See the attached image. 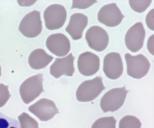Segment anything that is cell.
Instances as JSON below:
<instances>
[{"label":"cell","mask_w":154,"mask_h":128,"mask_svg":"<svg viewBox=\"0 0 154 128\" xmlns=\"http://www.w3.org/2000/svg\"><path fill=\"white\" fill-rule=\"evenodd\" d=\"M8 88V86L0 84V108L5 105L11 97Z\"/></svg>","instance_id":"22"},{"label":"cell","mask_w":154,"mask_h":128,"mask_svg":"<svg viewBox=\"0 0 154 128\" xmlns=\"http://www.w3.org/2000/svg\"><path fill=\"white\" fill-rule=\"evenodd\" d=\"M105 89L102 78L100 76L92 80H85L80 85L77 90V99L81 102L92 101Z\"/></svg>","instance_id":"1"},{"label":"cell","mask_w":154,"mask_h":128,"mask_svg":"<svg viewBox=\"0 0 154 128\" xmlns=\"http://www.w3.org/2000/svg\"><path fill=\"white\" fill-rule=\"evenodd\" d=\"M2 75V68L1 65H0V77H1Z\"/></svg>","instance_id":"25"},{"label":"cell","mask_w":154,"mask_h":128,"mask_svg":"<svg viewBox=\"0 0 154 128\" xmlns=\"http://www.w3.org/2000/svg\"><path fill=\"white\" fill-rule=\"evenodd\" d=\"M54 58L44 50L38 49L33 51L30 54L28 58V63L32 69L39 70L45 68Z\"/></svg>","instance_id":"16"},{"label":"cell","mask_w":154,"mask_h":128,"mask_svg":"<svg viewBox=\"0 0 154 128\" xmlns=\"http://www.w3.org/2000/svg\"><path fill=\"white\" fill-rule=\"evenodd\" d=\"M20 128H39L36 121L28 114L24 112L18 117Z\"/></svg>","instance_id":"19"},{"label":"cell","mask_w":154,"mask_h":128,"mask_svg":"<svg viewBox=\"0 0 154 128\" xmlns=\"http://www.w3.org/2000/svg\"><path fill=\"white\" fill-rule=\"evenodd\" d=\"M47 48L57 56L64 57L70 50V42L68 38L62 33L52 34L48 38L46 41Z\"/></svg>","instance_id":"12"},{"label":"cell","mask_w":154,"mask_h":128,"mask_svg":"<svg viewBox=\"0 0 154 128\" xmlns=\"http://www.w3.org/2000/svg\"><path fill=\"white\" fill-rule=\"evenodd\" d=\"M130 6L135 11L141 13L150 6L152 1H129Z\"/></svg>","instance_id":"21"},{"label":"cell","mask_w":154,"mask_h":128,"mask_svg":"<svg viewBox=\"0 0 154 128\" xmlns=\"http://www.w3.org/2000/svg\"><path fill=\"white\" fill-rule=\"evenodd\" d=\"M78 65L81 74L85 76H91L99 71L100 60L97 55L90 52H86L79 55Z\"/></svg>","instance_id":"13"},{"label":"cell","mask_w":154,"mask_h":128,"mask_svg":"<svg viewBox=\"0 0 154 128\" xmlns=\"http://www.w3.org/2000/svg\"><path fill=\"white\" fill-rule=\"evenodd\" d=\"M40 12L33 11L24 17L19 27V30L24 36L34 38L39 35L42 30Z\"/></svg>","instance_id":"6"},{"label":"cell","mask_w":154,"mask_h":128,"mask_svg":"<svg viewBox=\"0 0 154 128\" xmlns=\"http://www.w3.org/2000/svg\"><path fill=\"white\" fill-rule=\"evenodd\" d=\"M146 31L142 23L138 22L129 28L125 37L127 48L132 52H137L143 46Z\"/></svg>","instance_id":"10"},{"label":"cell","mask_w":154,"mask_h":128,"mask_svg":"<svg viewBox=\"0 0 154 128\" xmlns=\"http://www.w3.org/2000/svg\"><path fill=\"white\" fill-rule=\"evenodd\" d=\"M116 123L113 117L101 118L94 123L91 128H116Z\"/></svg>","instance_id":"18"},{"label":"cell","mask_w":154,"mask_h":128,"mask_svg":"<svg viewBox=\"0 0 154 128\" xmlns=\"http://www.w3.org/2000/svg\"><path fill=\"white\" fill-rule=\"evenodd\" d=\"M43 76L42 74H38L28 78L22 83L19 92L24 103H30L45 92Z\"/></svg>","instance_id":"2"},{"label":"cell","mask_w":154,"mask_h":128,"mask_svg":"<svg viewBox=\"0 0 154 128\" xmlns=\"http://www.w3.org/2000/svg\"><path fill=\"white\" fill-rule=\"evenodd\" d=\"M85 39L90 48L98 52L102 51L107 48L109 40L107 32L97 26L89 28L86 33Z\"/></svg>","instance_id":"7"},{"label":"cell","mask_w":154,"mask_h":128,"mask_svg":"<svg viewBox=\"0 0 154 128\" xmlns=\"http://www.w3.org/2000/svg\"><path fill=\"white\" fill-rule=\"evenodd\" d=\"M142 124L136 117L127 115L123 117L119 122V128H141Z\"/></svg>","instance_id":"17"},{"label":"cell","mask_w":154,"mask_h":128,"mask_svg":"<svg viewBox=\"0 0 154 128\" xmlns=\"http://www.w3.org/2000/svg\"><path fill=\"white\" fill-rule=\"evenodd\" d=\"M67 17L65 7L60 4H53L48 7L44 13L45 26L48 29H60L64 25Z\"/></svg>","instance_id":"5"},{"label":"cell","mask_w":154,"mask_h":128,"mask_svg":"<svg viewBox=\"0 0 154 128\" xmlns=\"http://www.w3.org/2000/svg\"><path fill=\"white\" fill-rule=\"evenodd\" d=\"M75 57L72 53L65 57L56 58L50 68V73L53 77L58 78L62 75L72 77L75 71Z\"/></svg>","instance_id":"14"},{"label":"cell","mask_w":154,"mask_h":128,"mask_svg":"<svg viewBox=\"0 0 154 128\" xmlns=\"http://www.w3.org/2000/svg\"><path fill=\"white\" fill-rule=\"evenodd\" d=\"M128 92L124 86L112 89L106 93L100 102L103 111L113 112L118 110L123 105Z\"/></svg>","instance_id":"3"},{"label":"cell","mask_w":154,"mask_h":128,"mask_svg":"<svg viewBox=\"0 0 154 128\" xmlns=\"http://www.w3.org/2000/svg\"><path fill=\"white\" fill-rule=\"evenodd\" d=\"M125 57L127 65V74L129 76L140 79L148 73L150 63L145 56L141 54L133 56L127 53Z\"/></svg>","instance_id":"4"},{"label":"cell","mask_w":154,"mask_h":128,"mask_svg":"<svg viewBox=\"0 0 154 128\" xmlns=\"http://www.w3.org/2000/svg\"><path fill=\"white\" fill-rule=\"evenodd\" d=\"M28 110L42 121H49L57 113L59 109L54 102L46 98H42L29 107Z\"/></svg>","instance_id":"8"},{"label":"cell","mask_w":154,"mask_h":128,"mask_svg":"<svg viewBox=\"0 0 154 128\" xmlns=\"http://www.w3.org/2000/svg\"><path fill=\"white\" fill-rule=\"evenodd\" d=\"M18 121L0 112V128H20Z\"/></svg>","instance_id":"20"},{"label":"cell","mask_w":154,"mask_h":128,"mask_svg":"<svg viewBox=\"0 0 154 128\" xmlns=\"http://www.w3.org/2000/svg\"><path fill=\"white\" fill-rule=\"evenodd\" d=\"M147 25L150 29L154 30V9L149 12L147 14L146 19Z\"/></svg>","instance_id":"24"},{"label":"cell","mask_w":154,"mask_h":128,"mask_svg":"<svg viewBox=\"0 0 154 128\" xmlns=\"http://www.w3.org/2000/svg\"><path fill=\"white\" fill-rule=\"evenodd\" d=\"M88 23L87 16L82 13H75L71 16L66 31L74 40L79 39L82 36L83 32Z\"/></svg>","instance_id":"15"},{"label":"cell","mask_w":154,"mask_h":128,"mask_svg":"<svg viewBox=\"0 0 154 128\" xmlns=\"http://www.w3.org/2000/svg\"><path fill=\"white\" fill-rule=\"evenodd\" d=\"M124 16L117 6L112 3L101 8L98 15L99 21L107 27L116 26L122 22Z\"/></svg>","instance_id":"9"},{"label":"cell","mask_w":154,"mask_h":128,"mask_svg":"<svg viewBox=\"0 0 154 128\" xmlns=\"http://www.w3.org/2000/svg\"><path fill=\"white\" fill-rule=\"evenodd\" d=\"M123 70L122 61L119 53L112 52L105 56L103 71L107 77L112 80L117 79L122 75Z\"/></svg>","instance_id":"11"},{"label":"cell","mask_w":154,"mask_h":128,"mask_svg":"<svg viewBox=\"0 0 154 128\" xmlns=\"http://www.w3.org/2000/svg\"><path fill=\"white\" fill-rule=\"evenodd\" d=\"M74 2L76 3V5L72 6V8H78L79 9H85L87 8L95 3L97 2L96 1H75Z\"/></svg>","instance_id":"23"}]
</instances>
